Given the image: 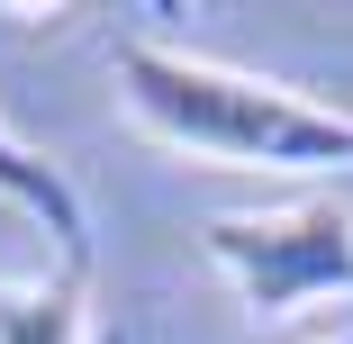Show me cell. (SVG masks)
<instances>
[{"instance_id":"cell-1","label":"cell","mask_w":353,"mask_h":344,"mask_svg":"<svg viewBox=\"0 0 353 344\" xmlns=\"http://www.w3.org/2000/svg\"><path fill=\"white\" fill-rule=\"evenodd\" d=\"M118 91L136 127L227 172H353V109L236 73L154 37H118Z\"/></svg>"},{"instance_id":"cell-2","label":"cell","mask_w":353,"mask_h":344,"mask_svg":"<svg viewBox=\"0 0 353 344\" xmlns=\"http://www.w3.org/2000/svg\"><path fill=\"white\" fill-rule=\"evenodd\" d=\"M199 245L254 326H281L317 299H353V209H335V199H281V209L208 218Z\"/></svg>"},{"instance_id":"cell-3","label":"cell","mask_w":353,"mask_h":344,"mask_svg":"<svg viewBox=\"0 0 353 344\" xmlns=\"http://www.w3.org/2000/svg\"><path fill=\"white\" fill-rule=\"evenodd\" d=\"M0 199L54 236V272L91 281V209H82V190H73V172H63L54 154H37L10 118H0Z\"/></svg>"},{"instance_id":"cell-4","label":"cell","mask_w":353,"mask_h":344,"mask_svg":"<svg viewBox=\"0 0 353 344\" xmlns=\"http://www.w3.org/2000/svg\"><path fill=\"white\" fill-rule=\"evenodd\" d=\"M0 344H91V299L73 272H37V281H0Z\"/></svg>"},{"instance_id":"cell-5","label":"cell","mask_w":353,"mask_h":344,"mask_svg":"<svg viewBox=\"0 0 353 344\" xmlns=\"http://www.w3.org/2000/svg\"><path fill=\"white\" fill-rule=\"evenodd\" d=\"M100 344H136V335H127V326H109V335H100Z\"/></svg>"},{"instance_id":"cell-6","label":"cell","mask_w":353,"mask_h":344,"mask_svg":"<svg viewBox=\"0 0 353 344\" xmlns=\"http://www.w3.org/2000/svg\"><path fill=\"white\" fill-rule=\"evenodd\" d=\"M326 344H353V335H326Z\"/></svg>"}]
</instances>
